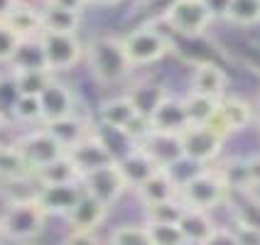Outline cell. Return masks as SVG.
<instances>
[{
	"label": "cell",
	"instance_id": "37",
	"mask_svg": "<svg viewBox=\"0 0 260 245\" xmlns=\"http://www.w3.org/2000/svg\"><path fill=\"white\" fill-rule=\"evenodd\" d=\"M145 226L152 245H187V238L174 223H145Z\"/></svg>",
	"mask_w": 260,
	"mask_h": 245
},
{
	"label": "cell",
	"instance_id": "7",
	"mask_svg": "<svg viewBox=\"0 0 260 245\" xmlns=\"http://www.w3.org/2000/svg\"><path fill=\"white\" fill-rule=\"evenodd\" d=\"M67 155L74 159V164L79 167L81 177L88 172H96V169H101V167L111 164V162H118L113 147L103 137L101 130H96V128H91V132H88L86 137L81 143L74 145Z\"/></svg>",
	"mask_w": 260,
	"mask_h": 245
},
{
	"label": "cell",
	"instance_id": "6",
	"mask_svg": "<svg viewBox=\"0 0 260 245\" xmlns=\"http://www.w3.org/2000/svg\"><path fill=\"white\" fill-rule=\"evenodd\" d=\"M123 47H125V54H128L133 69L157 64L159 59H165L167 52L172 49L170 40L155 27H138L128 32L123 37Z\"/></svg>",
	"mask_w": 260,
	"mask_h": 245
},
{
	"label": "cell",
	"instance_id": "36",
	"mask_svg": "<svg viewBox=\"0 0 260 245\" xmlns=\"http://www.w3.org/2000/svg\"><path fill=\"white\" fill-rule=\"evenodd\" d=\"M108 245H152L150 243V233H147V226L140 223H123V226H116L113 231L108 233Z\"/></svg>",
	"mask_w": 260,
	"mask_h": 245
},
{
	"label": "cell",
	"instance_id": "19",
	"mask_svg": "<svg viewBox=\"0 0 260 245\" xmlns=\"http://www.w3.org/2000/svg\"><path fill=\"white\" fill-rule=\"evenodd\" d=\"M106 216H108V206L84 191L64 221H67L69 231H99V226L106 221Z\"/></svg>",
	"mask_w": 260,
	"mask_h": 245
},
{
	"label": "cell",
	"instance_id": "34",
	"mask_svg": "<svg viewBox=\"0 0 260 245\" xmlns=\"http://www.w3.org/2000/svg\"><path fill=\"white\" fill-rule=\"evenodd\" d=\"M10 113L17 123L22 125H42V106H40V96H15Z\"/></svg>",
	"mask_w": 260,
	"mask_h": 245
},
{
	"label": "cell",
	"instance_id": "10",
	"mask_svg": "<svg viewBox=\"0 0 260 245\" xmlns=\"http://www.w3.org/2000/svg\"><path fill=\"white\" fill-rule=\"evenodd\" d=\"M15 145H17V150L25 155L27 164L32 167V172L67 155V150H64V147H61V145H59L57 140L47 132L44 125L22 132V135L15 140Z\"/></svg>",
	"mask_w": 260,
	"mask_h": 245
},
{
	"label": "cell",
	"instance_id": "11",
	"mask_svg": "<svg viewBox=\"0 0 260 245\" xmlns=\"http://www.w3.org/2000/svg\"><path fill=\"white\" fill-rule=\"evenodd\" d=\"M253 120H255V113H253L250 103L238 98V96H223L218 101L216 116L211 118V123H206V125L226 140V137H231L236 132L246 130Z\"/></svg>",
	"mask_w": 260,
	"mask_h": 245
},
{
	"label": "cell",
	"instance_id": "26",
	"mask_svg": "<svg viewBox=\"0 0 260 245\" xmlns=\"http://www.w3.org/2000/svg\"><path fill=\"white\" fill-rule=\"evenodd\" d=\"M37 194H40V184H37L35 177H20V179H3L0 182V201H3V206L37 201Z\"/></svg>",
	"mask_w": 260,
	"mask_h": 245
},
{
	"label": "cell",
	"instance_id": "28",
	"mask_svg": "<svg viewBox=\"0 0 260 245\" xmlns=\"http://www.w3.org/2000/svg\"><path fill=\"white\" fill-rule=\"evenodd\" d=\"M20 177H35V172L27 164L25 155L17 150V145L3 143L0 145V182L3 179H20Z\"/></svg>",
	"mask_w": 260,
	"mask_h": 245
},
{
	"label": "cell",
	"instance_id": "50",
	"mask_svg": "<svg viewBox=\"0 0 260 245\" xmlns=\"http://www.w3.org/2000/svg\"><path fill=\"white\" fill-rule=\"evenodd\" d=\"M0 145H3V143H0Z\"/></svg>",
	"mask_w": 260,
	"mask_h": 245
},
{
	"label": "cell",
	"instance_id": "8",
	"mask_svg": "<svg viewBox=\"0 0 260 245\" xmlns=\"http://www.w3.org/2000/svg\"><path fill=\"white\" fill-rule=\"evenodd\" d=\"M81 184H84V191L91 194V196H96L101 203H106L108 208L118 203L123 199V194L128 191V182H125V177L120 172V167H118V162H111V164H106L101 169H96V172H88L81 177Z\"/></svg>",
	"mask_w": 260,
	"mask_h": 245
},
{
	"label": "cell",
	"instance_id": "45",
	"mask_svg": "<svg viewBox=\"0 0 260 245\" xmlns=\"http://www.w3.org/2000/svg\"><path fill=\"white\" fill-rule=\"evenodd\" d=\"M123 0H91V5H99V8H113V5H120Z\"/></svg>",
	"mask_w": 260,
	"mask_h": 245
},
{
	"label": "cell",
	"instance_id": "13",
	"mask_svg": "<svg viewBox=\"0 0 260 245\" xmlns=\"http://www.w3.org/2000/svg\"><path fill=\"white\" fill-rule=\"evenodd\" d=\"M150 128L157 132H170V135H182L189 128V118L184 111V98L165 93L157 101V106L150 111Z\"/></svg>",
	"mask_w": 260,
	"mask_h": 245
},
{
	"label": "cell",
	"instance_id": "49",
	"mask_svg": "<svg viewBox=\"0 0 260 245\" xmlns=\"http://www.w3.org/2000/svg\"><path fill=\"white\" fill-rule=\"evenodd\" d=\"M42 3H47V0H42Z\"/></svg>",
	"mask_w": 260,
	"mask_h": 245
},
{
	"label": "cell",
	"instance_id": "12",
	"mask_svg": "<svg viewBox=\"0 0 260 245\" xmlns=\"http://www.w3.org/2000/svg\"><path fill=\"white\" fill-rule=\"evenodd\" d=\"M76 93L67 86L64 81H59L57 76L47 84L42 93H40V106H42V125L44 123H54L61 118L76 116Z\"/></svg>",
	"mask_w": 260,
	"mask_h": 245
},
{
	"label": "cell",
	"instance_id": "43",
	"mask_svg": "<svg viewBox=\"0 0 260 245\" xmlns=\"http://www.w3.org/2000/svg\"><path fill=\"white\" fill-rule=\"evenodd\" d=\"M246 164H248L250 182H253V189L260 187V152H258V155H250V157H246Z\"/></svg>",
	"mask_w": 260,
	"mask_h": 245
},
{
	"label": "cell",
	"instance_id": "42",
	"mask_svg": "<svg viewBox=\"0 0 260 245\" xmlns=\"http://www.w3.org/2000/svg\"><path fill=\"white\" fill-rule=\"evenodd\" d=\"M47 3H52V5H59V8H64V10H72V13H84V8L91 5V0H47Z\"/></svg>",
	"mask_w": 260,
	"mask_h": 245
},
{
	"label": "cell",
	"instance_id": "31",
	"mask_svg": "<svg viewBox=\"0 0 260 245\" xmlns=\"http://www.w3.org/2000/svg\"><path fill=\"white\" fill-rule=\"evenodd\" d=\"M216 108H218V101H214V98H206V96L191 93V91L184 96V111H187L189 125H206V123H211V118L216 116Z\"/></svg>",
	"mask_w": 260,
	"mask_h": 245
},
{
	"label": "cell",
	"instance_id": "23",
	"mask_svg": "<svg viewBox=\"0 0 260 245\" xmlns=\"http://www.w3.org/2000/svg\"><path fill=\"white\" fill-rule=\"evenodd\" d=\"M44 128H47V132H49L67 152H69L76 143H81L88 132H91L88 120H84L79 113H76V116H69V118H61V120H54V123H44Z\"/></svg>",
	"mask_w": 260,
	"mask_h": 245
},
{
	"label": "cell",
	"instance_id": "33",
	"mask_svg": "<svg viewBox=\"0 0 260 245\" xmlns=\"http://www.w3.org/2000/svg\"><path fill=\"white\" fill-rule=\"evenodd\" d=\"M10 69H47L40 40H22L15 59L10 61Z\"/></svg>",
	"mask_w": 260,
	"mask_h": 245
},
{
	"label": "cell",
	"instance_id": "17",
	"mask_svg": "<svg viewBox=\"0 0 260 245\" xmlns=\"http://www.w3.org/2000/svg\"><path fill=\"white\" fill-rule=\"evenodd\" d=\"M138 201L143 206H152V203L172 201L179 199V182L172 174V169H157L152 177H147L138 189H133Z\"/></svg>",
	"mask_w": 260,
	"mask_h": 245
},
{
	"label": "cell",
	"instance_id": "15",
	"mask_svg": "<svg viewBox=\"0 0 260 245\" xmlns=\"http://www.w3.org/2000/svg\"><path fill=\"white\" fill-rule=\"evenodd\" d=\"M138 147L145 150V152L152 157V162H155L157 167H162V169H172L177 162H184L179 135H170V132L150 130L143 143H138Z\"/></svg>",
	"mask_w": 260,
	"mask_h": 245
},
{
	"label": "cell",
	"instance_id": "16",
	"mask_svg": "<svg viewBox=\"0 0 260 245\" xmlns=\"http://www.w3.org/2000/svg\"><path fill=\"white\" fill-rule=\"evenodd\" d=\"M84 194V184H52V187H40L37 194V203L42 206L47 216H61L72 211L76 201Z\"/></svg>",
	"mask_w": 260,
	"mask_h": 245
},
{
	"label": "cell",
	"instance_id": "46",
	"mask_svg": "<svg viewBox=\"0 0 260 245\" xmlns=\"http://www.w3.org/2000/svg\"><path fill=\"white\" fill-rule=\"evenodd\" d=\"M8 128H10V123H8L5 113L0 111V143H3V132H8Z\"/></svg>",
	"mask_w": 260,
	"mask_h": 245
},
{
	"label": "cell",
	"instance_id": "20",
	"mask_svg": "<svg viewBox=\"0 0 260 245\" xmlns=\"http://www.w3.org/2000/svg\"><path fill=\"white\" fill-rule=\"evenodd\" d=\"M118 167H120V172H123L125 182H128V189H138L147 177H152L157 169H162V167H157V164L152 162V157H150L145 150H140L138 145L118 159Z\"/></svg>",
	"mask_w": 260,
	"mask_h": 245
},
{
	"label": "cell",
	"instance_id": "5",
	"mask_svg": "<svg viewBox=\"0 0 260 245\" xmlns=\"http://www.w3.org/2000/svg\"><path fill=\"white\" fill-rule=\"evenodd\" d=\"M40 44L44 52V64L54 74L72 72L74 66L86 57V47L79 40V34H61V32H42Z\"/></svg>",
	"mask_w": 260,
	"mask_h": 245
},
{
	"label": "cell",
	"instance_id": "38",
	"mask_svg": "<svg viewBox=\"0 0 260 245\" xmlns=\"http://www.w3.org/2000/svg\"><path fill=\"white\" fill-rule=\"evenodd\" d=\"M20 37L15 34L13 29L8 27L5 22H0V64H8L10 66V61L15 59L17 54V49H20Z\"/></svg>",
	"mask_w": 260,
	"mask_h": 245
},
{
	"label": "cell",
	"instance_id": "47",
	"mask_svg": "<svg viewBox=\"0 0 260 245\" xmlns=\"http://www.w3.org/2000/svg\"><path fill=\"white\" fill-rule=\"evenodd\" d=\"M255 125H258V130H260V113L255 116Z\"/></svg>",
	"mask_w": 260,
	"mask_h": 245
},
{
	"label": "cell",
	"instance_id": "39",
	"mask_svg": "<svg viewBox=\"0 0 260 245\" xmlns=\"http://www.w3.org/2000/svg\"><path fill=\"white\" fill-rule=\"evenodd\" d=\"M61 245H103L96 231H69Z\"/></svg>",
	"mask_w": 260,
	"mask_h": 245
},
{
	"label": "cell",
	"instance_id": "27",
	"mask_svg": "<svg viewBox=\"0 0 260 245\" xmlns=\"http://www.w3.org/2000/svg\"><path fill=\"white\" fill-rule=\"evenodd\" d=\"M15 96H40L54 74L47 69H10Z\"/></svg>",
	"mask_w": 260,
	"mask_h": 245
},
{
	"label": "cell",
	"instance_id": "32",
	"mask_svg": "<svg viewBox=\"0 0 260 245\" xmlns=\"http://www.w3.org/2000/svg\"><path fill=\"white\" fill-rule=\"evenodd\" d=\"M145 208V223H179V218L184 216L187 206L182 199H172V201L152 203V206H143Z\"/></svg>",
	"mask_w": 260,
	"mask_h": 245
},
{
	"label": "cell",
	"instance_id": "18",
	"mask_svg": "<svg viewBox=\"0 0 260 245\" xmlns=\"http://www.w3.org/2000/svg\"><path fill=\"white\" fill-rule=\"evenodd\" d=\"M226 86H229V76L226 72L214 64V61H199L191 72V93H199L206 98L221 101L226 96Z\"/></svg>",
	"mask_w": 260,
	"mask_h": 245
},
{
	"label": "cell",
	"instance_id": "41",
	"mask_svg": "<svg viewBox=\"0 0 260 245\" xmlns=\"http://www.w3.org/2000/svg\"><path fill=\"white\" fill-rule=\"evenodd\" d=\"M233 231H236L238 245H260V231H255V228H248V226L233 223Z\"/></svg>",
	"mask_w": 260,
	"mask_h": 245
},
{
	"label": "cell",
	"instance_id": "25",
	"mask_svg": "<svg viewBox=\"0 0 260 245\" xmlns=\"http://www.w3.org/2000/svg\"><path fill=\"white\" fill-rule=\"evenodd\" d=\"M40 13H42V27H44V32L79 34V27H81V15H79V13L64 10V8L52 5V3H42Z\"/></svg>",
	"mask_w": 260,
	"mask_h": 245
},
{
	"label": "cell",
	"instance_id": "30",
	"mask_svg": "<svg viewBox=\"0 0 260 245\" xmlns=\"http://www.w3.org/2000/svg\"><path fill=\"white\" fill-rule=\"evenodd\" d=\"M221 179L226 182L229 191H238V194H246L253 191V182H250V174H248V164L246 157H233L226 159L221 167H216Z\"/></svg>",
	"mask_w": 260,
	"mask_h": 245
},
{
	"label": "cell",
	"instance_id": "2",
	"mask_svg": "<svg viewBox=\"0 0 260 245\" xmlns=\"http://www.w3.org/2000/svg\"><path fill=\"white\" fill-rule=\"evenodd\" d=\"M231 191L221 179L218 169H197L184 182H179V199L187 208L211 214L223 201H229Z\"/></svg>",
	"mask_w": 260,
	"mask_h": 245
},
{
	"label": "cell",
	"instance_id": "40",
	"mask_svg": "<svg viewBox=\"0 0 260 245\" xmlns=\"http://www.w3.org/2000/svg\"><path fill=\"white\" fill-rule=\"evenodd\" d=\"M202 245H238V238H236V231H233V228L216 226V231L211 233Z\"/></svg>",
	"mask_w": 260,
	"mask_h": 245
},
{
	"label": "cell",
	"instance_id": "48",
	"mask_svg": "<svg viewBox=\"0 0 260 245\" xmlns=\"http://www.w3.org/2000/svg\"><path fill=\"white\" fill-rule=\"evenodd\" d=\"M15 3H29V0H15Z\"/></svg>",
	"mask_w": 260,
	"mask_h": 245
},
{
	"label": "cell",
	"instance_id": "24",
	"mask_svg": "<svg viewBox=\"0 0 260 245\" xmlns=\"http://www.w3.org/2000/svg\"><path fill=\"white\" fill-rule=\"evenodd\" d=\"M177 226H179L182 235L187 238V245H202L211 233L216 231L214 218L209 216L206 211H197V208H187Z\"/></svg>",
	"mask_w": 260,
	"mask_h": 245
},
{
	"label": "cell",
	"instance_id": "22",
	"mask_svg": "<svg viewBox=\"0 0 260 245\" xmlns=\"http://www.w3.org/2000/svg\"><path fill=\"white\" fill-rule=\"evenodd\" d=\"M35 179L40 187H52V184H81V172L74 164L69 155L54 159L49 164H44L40 169H35Z\"/></svg>",
	"mask_w": 260,
	"mask_h": 245
},
{
	"label": "cell",
	"instance_id": "21",
	"mask_svg": "<svg viewBox=\"0 0 260 245\" xmlns=\"http://www.w3.org/2000/svg\"><path fill=\"white\" fill-rule=\"evenodd\" d=\"M5 25L13 29L20 40H40V34L44 32L42 13H40V8H35L29 3H17L13 13L5 17Z\"/></svg>",
	"mask_w": 260,
	"mask_h": 245
},
{
	"label": "cell",
	"instance_id": "4",
	"mask_svg": "<svg viewBox=\"0 0 260 245\" xmlns=\"http://www.w3.org/2000/svg\"><path fill=\"white\" fill-rule=\"evenodd\" d=\"M216 20L209 0H172L165 10V22L182 37H202Z\"/></svg>",
	"mask_w": 260,
	"mask_h": 245
},
{
	"label": "cell",
	"instance_id": "29",
	"mask_svg": "<svg viewBox=\"0 0 260 245\" xmlns=\"http://www.w3.org/2000/svg\"><path fill=\"white\" fill-rule=\"evenodd\" d=\"M221 15L229 25L236 27L260 25V0H229Z\"/></svg>",
	"mask_w": 260,
	"mask_h": 245
},
{
	"label": "cell",
	"instance_id": "35",
	"mask_svg": "<svg viewBox=\"0 0 260 245\" xmlns=\"http://www.w3.org/2000/svg\"><path fill=\"white\" fill-rule=\"evenodd\" d=\"M241 196H243V199L233 206V223L260 231V199L253 196L250 191L241 194Z\"/></svg>",
	"mask_w": 260,
	"mask_h": 245
},
{
	"label": "cell",
	"instance_id": "14",
	"mask_svg": "<svg viewBox=\"0 0 260 245\" xmlns=\"http://www.w3.org/2000/svg\"><path fill=\"white\" fill-rule=\"evenodd\" d=\"M143 116L145 113L138 108V103L133 101V96H113V98H106L99 106V125L113 130V132H123V135Z\"/></svg>",
	"mask_w": 260,
	"mask_h": 245
},
{
	"label": "cell",
	"instance_id": "3",
	"mask_svg": "<svg viewBox=\"0 0 260 245\" xmlns=\"http://www.w3.org/2000/svg\"><path fill=\"white\" fill-rule=\"evenodd\" d=\"M47 218L49 216L37 201L5 206L0 214V238L13 243H29L37 235H42Z\"/></svg>",
	"mask_w": 260,
	"mask_h": 245
},
{
	"label": "cell",
	"instance_id": "9",
	"mask_svg": "<svg viewBox=\"0 0 260 245\" xmlns=\"http://www.w3.org/2000/svg\"><path fill=\"white\" fill-rule=\"evenodd\" d=\"M179 140H182V155L191 164H209V162H214L221 155V147L226 143L209 125H189L179 135Z\"/></svg>",
	"mask_w": 260,
	"mask_h": 245
},
{
	"label": "cell",
	"instance_id": "1",
	"mask_svg": "<svg viewBox=\"0 0 260 245\" xmlns=\"http://www.w3.org/2000/svg\"><path fill=\"white\" fill-rule=\"evenodd\" d=\"M86 61L93 79L103 86L120 84L133 72V64L123 47V37H113V34L91 40L86 44Z\"/></svg>",
	"mask_w": 260,
	"mask_h": 245
},
{
	"label": "cell",
	"instance_id": "44",
	"mask_svg": "<svg viewBox=\"0 0 260 245\" xmlns=\"http://www.w3.org/2000/svg\"><path fill=\"white\" fill-rule=\"evenodd\" d=\"M15 5H17L15 0H0V22H5V17L13 13Z\"/></svg>",
	"mask_w": 260,
	"mask_h": 245
}]
</instances>
